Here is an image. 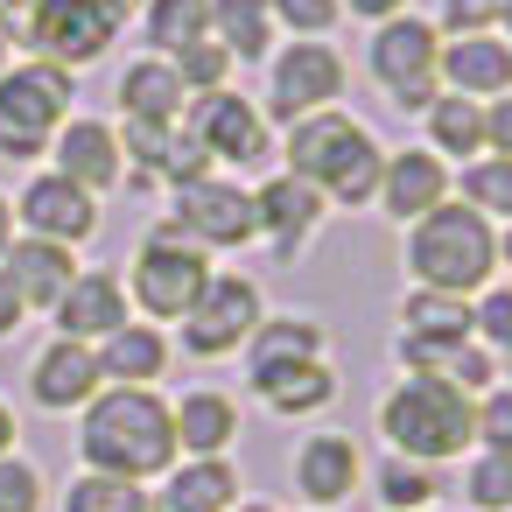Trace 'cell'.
<instances>
[{"label": "cell", "mask_w": 512, "mask_h": 512, "mask_svg": "<svg viewBox=\"0 0 512 512\" xmlns=\"http://www.w3.org/2000/svg\"><path fill=\"white\" fill-rule=\"evenodd\" d=\"M78 449L92 470L106 477H162L176 463V414L162 393L148 386H113V393H92L85 400V428H78Z\"/></svg>", "instance_id": "obj_1"}, {"label": "cell", "mask_w": 512, "mask_h": 512, "mask_svg": "<svg viewBox=\"0 0 512 512\" xmlns=\"http://www.w3.org/2000/svg\"><path fill=\"white\" fill-rule=\"evenodd\" d=\"M379 435L393 442V456H414V463H449L477 442V400L456 393L449 379H428V372H400V386L379 400Z\"/></svg>", "instance_id": "obj_2"}, {"label": "cell", "mask_w": 512, "mask_h": 512, "mask_svg": "<svg viewBox=\"0 0 512 512\" xmlns=\"http://www.w3.org/2000/svg\"><path fill=\"white\" fill-rule=\"evenodd\" d=\"M288 176L316 183L323 197L337 204H379V176H386V155L379 141L351 120V113H309L288 127Z\"/></svg>", "instance_id": "obj_3"}, {"label": "cell", "mask_w": 512, "mask_h": 512, "mask_svg": "<svg viewBox=\"0 0 512 512\" xmlns=\"http://www.w3.org/2000/svg\"><path fill=\"white\" fill-rule=\"evenodd\" d=\"M407 267L435 295H477L498 267V232H491L484 211L449 197V204H435L428 218L407 225Z\"/></svg>", "instance_id": "obj_4"}, {"label": "cell", "mask_w": 512, "mask_h": 512, "mask_svg": "<svg viewBox=\"0 0 512 512\" xmlns=\"http://www.w3.org/2000/svg\"><path fill=\"white\" fill-rule=\"evenodd\" d=\"M204 281H211L204 246H197V239L169 218L162 232H148V246H141V260H134L127 295H134L155 323H183V316H190V302L204 295Z\"/></svg>", "instance_id": "obj_5"}, {"label": "cell", "mask_w": 512, "mask_h": 512, "mask_svg": "<svg viewBox=\"0 0 512 512\" xmlns=\"http://www.w3.org/2000/svg\"><path fill=\"white\" fill-rule=\"evenodd\" d=\"M64 113H71V71L64 64L8 71L0 78V155H15V162L43 155L50 134L64 127Z\"/></svg>", "instance_id": "obj_6"}, {"label": "cell", "mask_w": 512, "mask_h": 512, "mask_svg": "<svg viewBox=\"0 0 512 512\" xmlns=\"http://www.w3.org/2000/svg\"><path fill=\"white\" fill-rule=\"evenodd\" d=\"M267 323V302H260V281L246 274H211L204 295L190 302L183 316V351L190 358H225V351H246V337Z\"/></svg>", "instance_id": "obj_7"}, {"label": "cell", "mask_w": 512, "mask_h": 512, "mask_svg": "<svg viewBox=\"0 0 512 512\" xmlns=\"http://www.w3.org/2000/svg\"><path fill=\"white\" fill-rule=\"evenodd\" d=\"M113 36H120L113 0H29V43L43 50V64H92L106 57Z\"/></svg>", "instance_id": "obj_8"}, {"label": "cell", "mask_w": 512, "mask_h": 512, "mask_svg": "<svg viewBox=\"0 0 512 512\" xmlns=\"http://www.w3.org/2000/svg\"><path fill=\"white\" fill-rule=\"evenodd\" d=\"M197 141H204V155L211 162H232V169H253V162H267V113L253 106V99H239V92H197V106H190V120H183Z\"/></svg>", "instance_id": "obj_9"}, {"label": "cell", "mask_w": 512, "mask_h": 512, "mask_svg": "<svg viewBox=\"0 0 512 512\" xmlns=\"http://www.w3.org/2000/svg\"><path fill=\"white\" fill-rule=\"evenodd\" d=\"M176 225H183L197 246H218V253H239V246H253V239H260L253 190L218 183V176H204V183H183V190H176Z\"/></svg>", "instance_id": "obj_10"}, {"label": "cell", "mask_w": 512, "mask_h": 512, "mask_svg": "<svg viewBox=\"0 0 512 512\" xmlns=\"http://www.w3.org/2000/svg\"><path fill=\"white\" fill-rule=\"evenodd\" d=\"M344 92V57L330 50V43H288L281 57H274V120H309V113H323L330 99Z\"/></svg>", "instance_id": "obj_11"}, {"label": "cell", "mask_w": 512, "mask_h": 512, "mask_svg": "<svg viewBox=\"0 0 512 512\" xmlns=\"http://www.w3.org/2000/svg\"><path fill=\"white\" fill-rule=\"evenodd\" d=\"M323 204H330V197H323L316 183L288 176V169H281V176H267V183L253 190V218H260V232L274 239V253H281V260H295V253L309 246V232L323 225Z\"/></svg>", "instance_id": "obj_12"}, {"label": "cell", "mask_w": 512, "mask_h": 512, "mask_svg": "<svg viewBox=\"0 0 512 512\" xmlns=\"http://www.w3.org/2000/svg\"><path fill=\"white\" fill-rule=\"evenodd\" d=\"M435 57H442V36H435L428 22H414V15H393V22H379V36H372V78H379L386 92L442 85V78H435Z\"/></svg>", "instance_id": "obj_13"}, {"label": "cell", "mask_w": 512, "mask_h": 512, "mask_svg": "<svg viewBox=\"0 0 512 512\" xmlns=\"http://www.w3.org/2000/svg\"><path fill=\"white\" fill-rule=\"evenodd\" d=\"M22 225H29V239L78 246V239L99 232V197L78 190L71 176H36V183L22 190Z\"/></svg>", "instance_id": "obj_14"}, {"label": "cell", "mask_w": 512, "mask_h": 512, "mask_svg": "<svg viewBox=\"0 0 512 512\" xmlns=\"http://www.w3.org/2000/svg\"><path fill=\"white\" fill-rule=\"evenodd\" d=\"M449 162L435 155V148H400V155H386V176H379V204H386V218H400V225H414V218H428L435 204H449Z\"/></svg>", "instance_id": "obj_15"}, {"label": "cell", "mask_w": 512, "mask_h": 512, "mask_svg": "<svg viewBox=\"0 0 512 512\" xmlns=\"http://www.w3.org/2000/svg\"><path fill=\"white\" fill-rule=\"evenodd\" d=\"M435 78L463 99H498L512 92V43L498 36H456L442 57H435Z\"/></svg>", "instance_id": "obj_16"}, {"label": "cell", "mask_w": 512, "mask_h": 512, "mask_svg": "<svg viewBox=\"0 0 512 512\" xmlns=\"http://www.w3.org/2000/svg\"><path fill=\"white\" fill-rule=\"evenodd\" d=\"M15 288H22V302L29 309H57L64 302V288L78 281V260H71V246H57V239H8V253H0Z\"/></svg>", "instance_id": "obj_17"}, {"label": "cell", "mask_w": 512, "mask_h": 512, "mask_svg": "<svg viewBox=\"0 0 512 512\" xmlns=\"http://www.w3.org/2000/svg\"><path fill=\"white\" fill-rule=\"evenodd\" d=\"M29 393H36V407H50V414L85 407V400L99 393V351H92V344L57 337V344L36 358V372H29Z\"/></svg>", "instance_id": "obj_18"}, {"label": "cell", "mask_w": 512, "mask_h": 512, "mask_svg": "<svg viewBox=\"0 0 512 512\" xmlns=\"http://www.w3.org/2000/svg\"><path fill=\"white\" fill-rule=\"evenodd\" d=\"M295 491L309 498V505H344L351 491H358V442L351 435H309L302 449H295Z\"/></svg>", "instance_id": "obj_19"}, {"label": "cell", "mask_w": 512, "mask_h": 512, "mask_svg": "<svg viewBox=\"0 0 512 512\" xmlns=\"http://www.w3.org/2000/svg\"><path fill=\"white\" fill-rule=\"evenodd\" d=\"M127 323V288L113 281V274H78L71 288H64V302H57V330L71 337V344H106L113 330Z\"/></svg>", "instance_id": "obj_20"}, {"label": "cell", "mask_w": 512, "mask_h": 512, "mask_svg": "<svg viewBox=\"0 0 512 512\" xmlns=\"http://www.w3.org/2000/svg\"><path fill=\"white\" fill-rule=\"evenodd\" d=\"M169 414H176V449L183 456H225L239 442V400L218 393V386H190Z\"/></svg>", "instance_id": "obj_21"}, {"label": "cell", "mask_w": 512, "mask_h": 512, "mask_svg": "<svg viewBox=\"0 0 512 512\" xmlns=\"http://www.w3.org/2000/svg\"><path fill=\"white\" fill-rule=\"evenodd\" d=\"M57 176H71L78 190H113L120 183V134L99 120H71L57 127Z\"/></svg>", "instance_id": "obj_22"}, {"label": "cell", "mask_w": 512, "mask_h": 512, "mask_svg": "<svg viewBox=\"0 0 512 512\" xmlns=\"http://www.w3.org/2000/svg\"><path fill=\"white\" fill-rule=\"evenodd\" d=\"M309 358H323V323L316 316H267L246 337V379H267V372H288V365H309Z\"/></svg>", "instance_id": "obj_23"}, {"label": "cell", "mask_w": 512, "mask_h": 512, "mask_svg": "<svg viewBox=\"0 0 512 512\" xmlns=\"http://www.w3.org/2000/svg\"><path fill=\"white\" fill-rule=\"evenodd\" d=\"M162 372H169V337L155 323H120L99 344V379H113V386H155Z\"/></svg>", "instance_id": "obj_24"}, {"label": "cell", "mask_w": 512, "mask_h": 512, "mask_svg": "<svg viewBox=\"0 0 512 512\" xmlns=\"http://www.w3.org/2000/svg\"><path fill=\"white\" fill-rule=\"evenodd\" d=\"M239 505V470L225 456H190L162 484V512H232Z\"/></svg>", "instance_id": "obj_25"}, {"label": "cell", "mask_w": 512, "mask_h": 512, "mask_svg": "<svg viewBox=\"0 0 512 512\" xmlns=\"http://www.w3.org/2000/svg\"><path fill=\"white\" fill-rule=\"evenodd\" d=\"M253 393L267 400V414H281V421H302V414H323V407L337 400V372H330L323 358H309V365H288V372H267V379H253Z\"/></svg>", "instance_id": "obj_26"}, {"label": "cell", "mask_w": 512, "mask_h": 512, "mask_svg": "<svg viewBox=\"0 0 512 512\" xmlns=\"http://www.w3.org/2000/svg\"><path fill=\"white\" fill-rule=\"evenodd\" d=\"M183 78H176V64L169 57H148V64H134L127 78H120V106H127V120H155V127H176L183 120Z\"/></svg>", "instance_id": "obj_27"}, {"label": "cell", "mask_w": 512, "mask_h": 512, "mask_svg": "<svg viewBox=\"0 0 512 512\" xmlns=\"http://www.w3.org/2000/svg\"><path fill=\"white\" fill-rule=\"evenodd\" d=\"M400 337H421V344H470V337H477L470 295H435V288H414V295L400 302Z\"/></svg>", "instance_id": "obj_28"}, {"label": "cell", "mask_w": 512, "mask_h": 512, "mask_svg": "<svg viewBox=\"0 0 512 512\" xmlns=\"http://www.w3.org/2000/svg\"><path fill=\"white\" fill-rule=\"evenodd\" d=\"M211 43L232 64H253L274 50V8L267 0H211Z\"/></svg>", "instance_id": "obj_29"}, {"label": "cell", "mask_w": 512, "mask_h": 512, "mask_svg": "<svg viewBox=\"0 0 512 512\" xmlns=\"http://www.w3.org/2000/svg\"><path fill=\"white\" fill-rule=\"evenodd\" d=\"M428 141H435V155L477 162V155H484V106L463 99V92H442V99L428 106Z\"/></svg>", "instance_id": "obj_30"}, {"label": "cell", "mask_w": 512, "mask_h": 512, "mask_svg": "<svg viewBox=\"0 0 512 512\" xmlns=\"http://www.w3.org/2000/svg\"><path fill=\"white\" fill-rule=\"evenodd\" d=\"M211 36V0H155L148 8V43L155 50H190V43H204Z\"/></svg>", "instance_id": "obj_31"}, {"label": "cell", "mask_w": 512, "mask_h": 512, "mask_svg": "<svg viewBox=\"0 0 512 512\" xmlns=\"http://www.w3.org/2000/svg\"><path fill=\"white\" fill-rule=\"evenodd\" d=\"M463 204L512 225V155H477V162H463Z\"/></svg>", "instance_id": "obj_32"}, {"label": "cell", "mask_w": 512, "mask_h": 512, "mask_svg": "<svg viewBox=\"0 0 512 512\" xmlns=\"http://www.w3.org/2000/svg\"><path fill=\"white\" fill-rule=\"evenodd\" d=\"M379 505H393V512H428V505H435V470L414 463V456H386V463H379Z\"/></svg>", "instance_id": "obj_33"}, {"label": "cell", "mask_w": 512, "mask_h": 512, "mask_svg": "<svg viewBox=\"0 0 512 512\" xmlns=\"http://www.w3.org/2000/svg\"><path fill=\"white\" fill-rule=\"evenodd\" d=\"M463 491L477 512H512V449H477L463 470Z\"/></svg>", "instance_id": "obj_34"}, {"label": "cell", "mask_w": 512, "mask_h": 512, "mask_svg": "<svg viewBox=\"0 0 512 512\" xmlns=\"http://www.w3.org/2000/svg\"><path fill=\"white\" fill-rule=\"evenodd\" d=\"M64 512H148V498H141V484H127V477L85 470V477L64 491Z\"/></svg>", "instance_id": "obj_35"}, {"label": "cell", "mask_w": 512, "mask_h": 512, "mask_svg": "<svg viewBox=\"0 0 512 512\" xmlns=\"http://www.w3.org/2000/svg\"><path fill=\"white\" fill-rule=\"evenodd\" d=\"M470 316H477V344H484L491 358H512V281L484 288V295L470 302Z\"/></svg>", "instance_id": "obj_36"}, {"label": "cell", "mask_w": 512, "mask_h": 512, "mask_svg": "<svg viewBox=\"0 0 512 512\" xmlns=\"http://www.w3.org/2000/svg\"><path fill=\"white\" fill-rule=\"evenodd\" d=\"M169 64H176L183 92H218V85H225V71H232V57H225L211 36H204V43H190V50H176Z\"/></svg>", "instance_id": "obj_37"}, {"label": "cell", "mask_w": 512, "mask_h": 512, "mask_svg": "<svg viewBox=\"0 0 512 512\" xmlns=\"http://www.w3.org/2000/svg\"><path fill=\"white\" fill-rule=\"evenodd\" d=\"M155 176H169L176 190H183V183H204V176H211L204 141H197L190 127H169V148H162V169H155Z\"/></svg>", "instance_id": "obj_38"}, {"label": "cell", "mask_w": 512, "mask_h": 512, "mask_svg": "<svg viewBox=\"0 0 512 512\" xmlns=\"http://www.w3.org/2000/svg\"><path fill=\"white\" fill-rule=\"evenodd\" d=\"M43 505V477L22 456H0V512H36Z\"/></svg>", "instance_id": "obj_39"}, {"label": "cell", "mask_w": 512, "mask_h": 512, "mask_svg": "<svg viewBox=\"0 0 512 512\" xmlns=\"http://www.w3.org/2000/svg\"><path fill=\"white\" fill-rule=\"evenodd\" d=\"M477 442L484 449H512V386H484L477 393Z\"/></svg>", "instance_id": "obj_40"}, {"label": "cell", "mask_w": 512, "mask_h": 512, "mask_svg": "<svg viewBox=\"0 0 512 512\" xmlns=\"http://www.w3.org/2000/svg\"><path fill=\"white\" fill-rule=\"evenodd\" d=\"M491 22H505V0H442L449 36H491Z\"/></svg>", "instance_id": "obj_41"}, {"label": "cell", "mask_w": 512, "mask_h": 512, "mask_svg": "<svg viewBox=\"0 0 512 512\" xmlns=\"http://www.w3.org/2000/svg\"><path fill=\"white\" fill-rule=\"evenodd\" d=\"M267 8H274L295 36H323V29H337V15H344L337 0H267Z\"/></svg>", "instance_id": "obj_42"}, {"label": "cell", "mask_w": 512, "mask_h": 512, "mask_svg": "<svg viewBox=\"0 0 512 512\" xmlns=\"http://www.w3.org/2000/svg\"><path fill=\"white\" fill-rule=\"evenodd\" d=\"M484 148H491V155H512V92H498V99L484 106Z\"/></svg>", "instance_id": "obj_43"}, {"label": "cell", "mask_w": 512, "mask_h": 512, "mask_svg": "<svg viewBox=\"0 0 512 512\" xmlns=\"http://www.w3.org/2000/svg\"><path fill=\"white\" fill-rule=\"evenodd\" d=\"M22 316H29V302H22V288H15L8 274H0V337H8V330H15Z\"/></svg>", "instance_id": "obj_44"}, {"label": "cell", "mask_w": 512, "mask_h": 512, "mask_svg": "<svg viewBox=\"0 0 512 512\" xmlns=\"http://www.w3.org/2000/svg\"><path fill=\"white\" fill-rule=\"evenodd\" d=\"M337 8H351V15H372V22H393L407 0H337Z\"/></svg>", "instance_id": "obj_45"}, {"label": "cell", "mask_w": 512, "mask_h": 512, "mask_svg": "<svg viewBox=\"0 0 512 512\" xmlns=\"http://www.w3.org/2000/svg\"><path fill=\"white\" fill-rule=\"evenodd\" d=\"M8 239H15V211H8V197H0V253H8Z\"/></svg>", "instance_id": "obj_46"}, {"label": "cell", "mask_w": 512, "mask_h": 512, "mask_svg": "<svg viewBox=\"0 0 512 512\" xmlns=\"http://www.w3.org/2000/svg\"><path fill=\"white\" fill-rule=\"evenodd\" d=\"M8 449H15V414L0 407V456H8Z\"/></svg>", "instance_id": "obj_47"}, {"label": "cell", "mask_w": 512, "mask_h": 512, "mask_svg": "<svg viewBox=\"0 0 512 512\" xmlns=\"http://www.w3.org/2000/svg\"><path fill=\"white\" fill-rule=\"evenodd\" d=\"M8 43H15V29H8V15H0V64H8Z\"/></svg>", "instance_id": "obj_48"}, {"label": "cell", "mask_w": 512, "mask_h": 512, "mask_svg": "<svg viewBox=\"0 0 512 512\" xmlns=\"http://www.w3.org/2000/svg\"><path fill=\"white\" fill-rule=\"evenodd\" d=\"M232 512H281V505H260V498H246V505H232Z\"/></svg>", "instance_id": "obj_49"}, {"label": "cell", "mask_w": 512, "mask_h": 512, "mask_svg": "<svg viewBox=\"0 0 512 512\" xmlns=\"http://www.w3.org/2000/svg\"><path fill=\"white\" fill-rule=\"evenodd\" d=\"M498 260H512V232H505V239H498Z\"/></svg>", "instance_id": "obj_50"}, {"label": "cell", "mask_w": 512, "mask_h": 512, "mask_svg": "<svg viewBox=\"0 0 512 512\" xmlns=\"http://www.w3.org/2000/svg\"><path fill=\"white\" fill-rule=\"evenodd\" d=\"M505 36H512V0H505Z\"/></svg>", "instance_id": "obj_51"}, {"label": "cell", "mask_w": 512, "mask_h": 512, "mask_svg": "<svg viewBox=\"0 0 512 512\" xmlns=\"http://www.w3.org/2000/svg\"><path fill=\"white\" fill-rule=\"evenodd\" d=\"M113 8H120V15H127V8H134V0H113Z\"/></svg>", "instance_id": "obj_52"}]
</instances>
